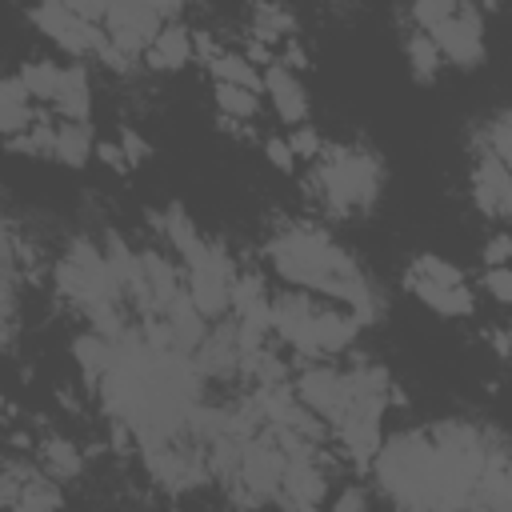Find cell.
<instances>
[{"mask_svg":"<svg viewBox=\"0 0 512 512\" xmlns=\"http://www.w3.org/2000/svg\"><path fill=\"white\" fill-rule=\"evenodd\" d=\"M268 260H272V268L288 284L344 300L356 312L360 324H372L380 316L376 288L368 284V276L360 272V264L328 232H320L312 224H292V228H284L268 244Z\"/></svg>","mask_w":512,"mask_h":512,"instance_id":"1","label":"cell"},{"mask_svg":"<svg viewBox=\"0 0 512 512\" xmlns=\"http://www.w3.org/2000/svg\"><path fill=\"white\" fill-rule=\"evenodd\" d=\"M372 468H376V480L392 504L440 508V472H436L432 432H420V428L396 432L388 444H380Z\"/></svg>","mask_w":512,"mask_h":512,"instance_id":"2","label":"cell"},{"mask_svg":"<svg viewBox=\"0 0 512 512\" xmlns=\"http://www.w3.org/2000/svg\"><path fill=\"white\" fill-rule=\"evenodd\" d=\"M312 184L320 188L328 212L352 216L380 196V160L372 152H360V148L320 152L316 168H312Z\"/></svg>","mask_w":512,"mask_h":512,"instance_id":"3","label":"cell"},{"mask_svg":"<svg viewBox=\"0 0 512 512\" xmlns=\"http://www.w3.org/2000/svg\"><path fill=\"white\" fill-rule=\"evenodd\" d=\"M28 20L68 56H100V48L108 44V28L96 20H84L80 12H72L64 0H40L36 8H28Z\"/></svg>","mask_w":512,"mask_h":512,"instance_id":"4","label":"cell"},{"mask_svg":"<svg viewBox=\"0 0 512 512\" xmlns=\"http://www.w3.org/2000/svg\"><path fill=\"white\" fill-rule=\"evenodd\" d=\"M432 40L440 44V52L460 64V68H476L484 60V20H480V4L476 0H460L456 16L440 20L436 28H428Z\"/></svg>","mask_w":512,"mask_h":512,"instance_id":"5","label":"cell"},{"mask_svg":"<svg viewBox=\"0 0 512 512\" xmlns=\"http://www.w3.org/2000/svg\"><path fill=\"white\" fill-rule=\"evenodd\" d=\"M296 396H300L312 412H320L328 424H336V420L348 412V404H352V392H348L344 372H336V368H328V364L304 368V372L296 376Z\"/></svg>","mask_w":512,"mask_h":512,"instance_id":"6","label":"cell"},{"mask_svg":"<svg viewBox=\"0 0 512 512\" xmlns=\"http://www.w3.org/2000/svg\"><path fill=\"white\" fill-rule=\"evenodd\" d=\"M204 380H232L240 376V320H228L204 336V344L192 352Z\"/></svg>","mask_w":512,"mask_h":512,"instance_id":"7","label":"cell"},{"mask_svg":"<svg viewBox=\"0 0 512 512\" xmlns=\"http://www.w3.org/2000/svg\"><path fill=\"white\" fill-rule=\"evenodd\" d=\"M324 496H328V476H324V468H320V456L288 460L284 488H280V500H276V504L316 508V504H324Z\"/></svg>","mask_w":512,"mask_h":512,"instance_id":"8","label":"cell"},{"mask_svg":"<svg viewBox=\"0 0 512 512\" xmlns=\"http://www.w3.org/2000/svg\"><path fill=\"white\" fill-rule=\"evenodd\" d=\"M264 92L272 96V104H276L280 120H288V124H304V120H308V96H304V88H300L296 72H292V68H284L280 60L264 68Z\"/></svg>","mask_w":512,"mask_h":512,"instance_id":"9","label":"cell"},{"mask_svg":"<svg viewBox=\"0 0 512 512\" xmlns=\"http://www.w3.org/2000/svg\"><path fill=\"white\" fill-rule=\"evenodd\" d=\"M404 284H408L412 296H420L440 316H472V308H476V300H472V292L464 284H436V280H428V276H420L412 268H408Z\"/></svg>","mask_w":512,"mask_h":512,"instance_id":"10","label":"cell"},{"mask_svg":"<svg viewBox=\"0 0 512 512\" xmlns=\"http://www.w3.org/2000/svg\"><path fill=\"white\" fill-rule=\"evenodd\" d=\"M192 56H196L192 32H188L184 24H164L160 36L152 40V48L144 52V64L156 68V72H176V68H184Z\"/></svg>","mask_w":512,"mask_h":512,"instance_id":"11","label":"cell"},{"mask_svg":"<svg viewBox=\"0 0 512 512\" xmlns=\"http://www.w3.org/2000/svg\"><path fill=\"white\" fill-rule=\"evenodd\" d=\"M72 360L84 372V380L96 384L100 376H108L116 368V340H108L100 332H84V336L72 340Z\"/></svg>","mask_w":512,"mask_h":512,"instance_id":"12","label":"cell"},{"mask_svg":"<svg viewBox=\"0 0 512 512\" xmlns=\"http://www.w3.org/2000/svg\"><path fill=\"white\" fill-rule=\"evenodd\" d=\"M92 152H96V144H92L88 120H60V124H56L52 160H60V164H68V168H84Z\"/></svg>","mask_w":512,"mask_h":512,"instance_id":"13","label":"cell"},{"mask_svg":"<svg viewBox=\"0 0 512 512\" xmlns=\"http://www.w3.org/2000/svg\"><path fill=\"white\" fill-rule=\"evenodd\" d=\"M56 112H60V120H88V112H92V92H88V68H84V64H68V68H64L60 96H56Z\"/></svg>","mask_w":512,"mask_h":512,"instance_id":"14","label":"cell"},{"mask_svg":"<svg viewBox=\"0 0 512 512\" xmlns=\"http://www.w3.org/2000/svg\"><path fill=\"white\" fill-rule=\"evenodd\" d=\"M40 468H44L52 480H76L80 468H84V456H80V448H76L72 440L48 436V440L40 444Z\"/></svg>","mask_w":512,"mask_h":512,"instance_id":"15","label":"cell"},{"mask_svg":"<svg viewBox=\"0 0 512 512\" xmlns=\"http://www.w3.org/2000/svg\"><path fill=\"white\" fill-rule=\"evenodd\" d=\"M140 260H144V276H148V288H152V296H156V308L164 312V308L184 292V280L176 276V268H172L160 252H140Z\"/></svg>","mask_w":512,"mask_h":512,"instance_id":"16","label":"cell"},{"mask_svg":"<svg viewBox=\"0 0 512 512\" xmlns=\"http://www.w3.org/2000/svg\"><path fill=\"white\" fill-rule=\"evenodd\" d=\"M404 52H408L412 76H416L420 84L436 80V72H440V64H444V52H440V44L432 40V32H412V36L404 40Z\"/></svg>","mask_w":512,"mask_h":512,"instance_id":"17","label":"cell"},{"mask_svg":"<svg viewBox=\"0 0 512 512\" xmlns=\"http://www.w3.org/2000/svg\"><path fill=\"white\" fill-rule=\"evenodd\" d=\"M208 72H212L216 80H224V84H244V88L264 92V76H260L256 64H252L248 56H240V52H220V56H212V60H208Z\"/></svg>","mask_w":512,"mask_h":512,"instance_id":"18","label":"cell"},{"mask_svg":"<svg viewBox=\"0 0 512 512\" xmlns=\"http://www.w3.org/2000/svg\"><path fill=\"white\" fill-rule=\"evenodd\" d=\"M292 28H296V20H292V12H288V8L268 4V0H260V4H256V12H252V36H256V40L276 44V40H288V36H292Z\"/></svg>","mask_w":512,"mask_h":512,"instance_id":"19","label":"cell"},{"mask_svg":"<svg viewBox=\"0 0 512 512\" xmlns=\"http://www.w3.org/2000/svg\"><path fill=\"white\" fill-rule=\"evenodd\" d=\"M20 80L28 84L32 100L56 104V96H60V80H64V68H60V64H52V60H28V64L20 68Z\"/></svg>","mask_w":512,"mask_h":512,"instance_id":"20","label":"cell"},{"mask_svg":"<svg viewBox=\"0 0 512 512\" xmlns=\"http://www.w3.org/2000/svg\"><path fill=\"white\" fill-rule=\"evenodd\" d=\"M216 108H220V116L252 120V116L260 112V92H256V88H244V84H224V80H216Z\"/></svg>","mask_w":512,"mask_h":512,"instance_id":"21","label":"cell"},{"mask_svg":"<svg viewBox=\"0 0 512 512\" xmlns=\"http://www.w3.org/2000/svg\"><path fill=\"white\" fill-rule=\"evenodd\" d=\"M456 8H460V0H408V12H412V20H416L424 32L436 28L440 20L456 16Z\"/></svg>","mask_w":512,"mask_h":512,"instance_id":"22","label":"cell"},{"mask_svg":"<svg viewBox=\"0 0 512 512\" xmlns=\"http://www.w3.org/2000/svg\"><path fill=\"white\" fill-rule=\"evenodd\" d=\"M484 148H492V152L508 164V172H512V112H500V116L484 128Z\"/></svg>","mask_w":512,"mask_h":512,"instance_id":"23","label":"cell"},{"mask_svg":"<svg viewBox=\"0 0 512 512\" xmlns=\"http://www.w3.org/2000/svg\"><path fill=\"white\" fill-rule=\"evenodd\" d=\"M412 272H420V276H428V280H436V284H464V272H460L456 264L432 256V252L416 256V260H412Z\"/></svg>","mask_w":512,"mask_h":512,"instance_id":"24","label":"cell"},{"mask_svg":"<svg viewBox=\"0 0 512 512\" xmlns=\"http://www.w3.org/2000/svg\"><path fill=\"white\" fill-rule=\"evenodd\" d=\"M40 120V112L32 104H0V132L4 136H20Z\"/></svg>","mask_w":512,"mask_h":512,"instance_id":"25","label":"cell"},{"mask_svg":"<svg viewBox=\"0 0 512 512\" xmlns=\"http://www.w3.org/2000/svg\"><path fill=\"white\" fill-rule=\"evenodd\" d=\"M264 156L272 160V168H276V172H292V168H296V160H300L288 136H268V140H264Z\"/></svg>","mask_w":512,"mask_h":512,"instance_id":"26","label":"cell"},{"mask_svg":"<svg viewBox=\"0 0 512 512\" xmlns=\"http://www.w3.org/2000/svg\"><path fill=\"white\" fill-rule=\"evenodd\" d=\"M288 140H292V148H296V156H300V160H316V156L324 152V140H320V136H316V128H308V124H296Z\"/></svg>","mask_w":512,"mask_h":512,"instance_id":"27","label":"cell"},{"mask_svg":"<svg viewBox=\"0 0 512 512\" xmlns=\"http://www.w3.org/2000/svg\"><path fill=\"white\" fill-rule=\"evenodd\" d=\"M484 288H488L496 300L512 304V268H508V264H500V268H488V276H484Z\"/></svg>","mask_w":512,"mask_h":512,"instance_id":"28","label":"cell"},{"mask_svg":"<svg viewBox=\"0 0 512 512\" xmlns=\"http://www.w3.org/2000/svg\"><path fill=\"white\" fill-rule=\"evenodd\" d=\"M120 148L128 152L132 168H136L140 160H148V152H152V148H148V140H144V136H140L136 128H120Z\"/></svg>","mask_w":512,"mask_h":512,"instance_id":"29","label":"cell"},{"mask_svg":"<svg viewBox=\"0 0 512 512\" xmlns=\"http://www.w3.org/2000/svg\"><path fill=\"white\" fill-rule=\"evenodd\" d=\"M96 160H100L104 168H112V172H128V168H132L128 152H124L120 144H96Z\"/></svg>","mask_w":512,"mask_h":512,"instance_id":"30","label":"cell"},{"mask_svg":"<svg viewBox=\"0 0 512 512\" xmlns=\"http://www.w3.org/2000/svg\"><path fill=\"white\" fill-rule=\"evenodd\" d=\"M508 256H512V236H492V240L484 244V264H488V268L508 264Z\"/></svg>","mask_w":512,"mask_h":512,"instance_id":"31","label":"cell"},{"mask_svg":"<svg viewBox=\"0 0 512 512\" xmlns=\"http://www.w3.org/2000/svg\"><path fill=\"white\" fill-rule=\"evenodd\" d=\"M280 64H284V68H292V72H304V68H308V52H304V44H300L296 36H288V40H284Z\"/></svg>","mask_w":512,"mask_h":512,"instance_id":"32","label":"cell"},{"mask_svg":"<svg viewBox=\"0 0 512 512\" xmlns=\"http://www.w3.org/2000/svg\"><path fill=\"white\" fill-rule=\"evenodd\" d=\"M72 12H80L84 20H96V24H104V12H108V4L112 0H64Z\"/></svg>","mask_w":512,"mask_h":512,"instance_id":"33","label":"cell"},{"mask_svg":"<svg viewBox=\"0 0 512 512\" xmlns=\"http://www.w3.org/2000/svg\"><path fill=\"white\" fill-rule=\"evenodd\" d=\"M348 508H368V492H360V488L340 492L336 496V512H348Z\"/></svg>","mask_w":512,"mask_h":512,"instance_id":"34","label":"cell"},{"mask_svg":"<svg viewBox=\"0 0 512 512\" xmlns=\"http://www.w3.org/2000/svg\"><path fill=\"white\" fill-rule=\"evenodd\" d=\"M148 4H152V8H156L164 20H172V16L180 12V4H184V0H148Z\"/></svg>","mask_w":512,"mask_h":512,"instance_id":"35","label":"cell"}]
</instances>
